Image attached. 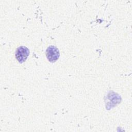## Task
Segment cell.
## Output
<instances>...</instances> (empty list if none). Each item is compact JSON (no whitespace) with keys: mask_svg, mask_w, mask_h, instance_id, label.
Returning <instances> with one entry per match:
<instances>
[{"mask_svg":"<svg viewBox=\"0 0 132 132\" xmlns=\"http://www.w3.org/2000/svg\"><path fill=\"white\" fill-rule=\"evenodd\" d=\"M46 56L50 62H54L58 60L59 57V51L56 47L54 46H50L46 49Z\"/></svg>","mask_w":132,"mask_h":132,"instance_id":"obj_2","label":"cell"},{"mask_svg":"<svg viewBox=\"0 0 132 132\" xmlns=\"http://www.w3.org/2000/svg\"><path fill=\"white\" fill-rule=\"evenodd\" d=\"M29 51L27 47L24 46L19 47L15 51V58L20 63H23L27 58Z\"/></svg>","mask_w":132,"mask_h":132,"instance_id":"obj_1","label":"cell"}]
</instances>
